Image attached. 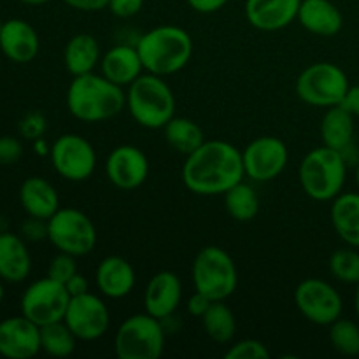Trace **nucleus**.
<instances>
[{"instance_id":"nucleus-31","label":"nucleus","mask_w":359,"mask_h":359,"mask_svg":"<svg viewBox=\"0 0 359 359\" xmlns=\"http://www.w3.org/2000/svg\"><path fill=\"white\" fill-rule=\"evenodd\" d=\"M77 340L65 321L41 326V349L51 358H69L76 351Z\"/></svg>"},{"instance_id":"nucleus-11","label":"nucleus","mask_w":359,"mask_h":359,"mask_svg":"<svg viewBox=\"0 0 359 359\" xmlns=\"http://www.w3.org/2000/svg\"><path fill=\"white\" fill-rule=\"evenodd\" d=\"M49 160L60 177L70 182H83L93 175L97 167V151L83 135L63 133L53 142Z\"/></svg>"},{"instance_id":"nucleus-1","label":"nucleus","mask_w":359,"mask_h":359,"mask_svg":"<svg viewBox=\"0 0 359 359\" xmlns=\"http://www.w3.org/2000/svg\"><path fill=\"white\" fill-rule=\"evenodd\" d=\"M244 177L242 151L226 140H205L182 165V182L195 195H224Z\"/></svg>"},{"instance_id":"nucleus-48","label":"nucleus","mask_w":359,"mask_h":359,"mask_svg":"<svg viewBox=\"0 0 359 359\" xmlns=\"http://www.w3.org/2000/svg\"><path fill=\"white\" fill-rule=\"evenodd\" d=\"M4 297H6V290H4V284L0 283V304H2Z\"/></svg>"},{"instance_id":"nucleus-27","label":"nucleus","mask_w":359,"mask_h":359,"mask_svg":"<svg viewBox=\"0 0 359 359\" xmlns=\"http://www.w3.org/2000/svg\"><path fill=\"white\" fill-rule=\"evenodd\" d=\"M332 224L351 248H359V193H340L332 200Z\"/></svg>"},{"instance_id":"nucleus-17","label":"nucleus","mask_w":359,"mask_h":359,"mask_svg":"<svg viewBox=\"0 0 359 359\" xmlns=\"http://www.w3.org/2000/svg\"><path fill=\"white\" fill-rule=\"evenodd\" d=\"M181 300L182 283L177 273L170 270H161L154 273L144 291V309L147 314L161 321L168 319L177 311Z\"/></svg>"},{"instance_id":"nucleus-46","label":"nucleus","mask_w":359,"mask_h":359,"mask_svg":"<svg viewBox=\"0 0 359 359\" xmlns=\"http://www.w3.org/2000/svg\"><path fill=\"white\" fill-rule=\"evenodd\" d=\"M20 2L27 4V6H42V4L51 2V0H20Z\"/></svg>"},{"instance_id":"nucleus-36","label":"nucleus","mask_w":359,"mask_h":359,"mask_svg":"<svg viewBox=\"0 0 359 359\" xmlns=\"http://www.w3.org/2000/svg\"><path fill=\"white\" fill-rule=\"evenodd\" d=\"M20 132L23 133V137H27V139H41L46 132L44 116L39 114V112H30V114H27L23 118V121L20 123Z\"/></svg>"},{"instance_id":"nucleus-33","label":"nucleus","mask_w":359,"mask_h":359,"mask_svg":"<svg viewBox=\"0 0 359 359\" xmlns=\"http://www.w3.org/2000/svg\"><path fill=\"white\" fill-rule=\"evenodd\" d=\"M330 273L346 284L359 283V252L356 249H339L330 256Z\"/></svg>"},{"instance_id":"nucleus-8","label":"nucleus","mask_w":359,"mask_h":359,"mask_svg":"<svg viewBox=\"0 0 359 359\" xmlns=\"http://www.w3.org/2000/svg\"><path fill=\"white\" fill-rule=\"evenodd\" d=\"M349 88L347 74L332 62L312 63L297 79V95L312 107L340 105Z\"/></svg>"},{"instance_id":"nucleus-24","label":"nucleus","mask_w":359,"mask_h":359,"mask_svg":"<svg viewBox=\"0 0 359 359\" xmlns=\"http://www.w3.org/2000/svg\"><path fill=\"white\" fill-rule=\"evenodd\" d=\"M32 272V258L27 244L18 235L0 233V279L6 283H23Z\"/></svg>"},{"instance_id":"nucleus-20","label":"nucleus","mask_w":359,"mask_h":359,"mask_svg":"<svg viewBox=\"0 0 359 359\" xmlns=\"http://www.w3.org/2000/svg\"><path fill=\"white\" fill-rule=\"evenodd\" d=\"M95 280L104 297L111 300L128 297L135 287V269L123 256H105L97 266Z\"/></svg>"},{"instance_id":"nucleus-5","label":"nucleus","mask_w":359,"mask_h":359,"mask_svg":"<svg viewBox=\"0 0 359 359\" xmlns=\"http://www.w3.org/2000/svg\"><path fill=\"white\" fill-rule=\"evenodd\" d=\"M347 165L346 156L328 146L309 151L298 167L302 189L316 202H332L346 184Z\"/></svg>"},{"instance_id":"nucleus-21","label":"nucleus","mask_w":359,"mask_h":359,"mask_svg":"<svg viewBox=\"0 0 359 359\" xmlns=\"http://www.w3.org/2000/svg\"><path fill=\"white\" fill-rule=\"evenodd\" d=\"M146 70L135 46L116 44L102 55L100 74L118 86L128 88Z\"/></svg>"},{"instance_id":"nucleus-13","label":"nucleus","mask_w":359,"mask_h":359,"mask_svg":"<svg viewBox=\"0 0 359 359\" xmlns=\"http://www.w3.org/2000/svg\"><path fill=\"white\" fill-rule=\"evenodd\" d=\"M244 170L251 181L269 182L279 177L287 167L290 151L287 146L273 135H262L251 140L242 151Z\"/></svg>"},{"instance_id":"nucleus-28","label":"nucleus","mask_w":359,"mask_h":359,"mask_svg":"<svg viewBox=\"0 0 359 359\" xmlns=\"http://www.w3.org/2000/svg\"><path fill=\"white\" fill-rule=\"evenodd\" d=\"M163 133L168 146L184 156L191 154L205 142L203 130L193 119L184 118V116H174L163 126Z\"/></svg>"},{"instance_id":"nucleus-4","label":"nucleus","mask_w":359,"mask_h":359,"mask_svg":"<svg viewBox=\"0 0 359 359\" xmlns=\"http://www.w3.org/2000/svg\"><path fill=\"white\" fill-rule=\"evenodd\" d=\"M126 109L140 126L160 130L175 116L174 91L165 77L140 74L126 90Z\"/></svg>"},{"instance_id":"nucleus-22","label":"nucleus","mask_w":359,"mask_h":359,"mask_svg":"<svg viewBox=\"0 0 359 359\" xmlns=\"http://www.w3.org/2000/svg\"><path fill=\"white\" fill-rule=\"evenodd\" d=\"M298 23L319 37H333L344 27V16L332 0H302Z\"/></svg>"},{"instance_id":"nucleus-50","label":"nucleus","mask_w":359,"mask_h":359,"mask_svg":"<svg viewBox=\"0 0 359 359\" xmlns=\"http://www.w3.org/2000/svg\"><path fill=\"white\" fill-rule=\"evenodd\" d=\"M2 25H4V21H2V20H0V30H2Z\"/></svg>"},{"instance_id":"nucleus-15","label":"nucleus","mask_w":359,"mask_h":359,"mask_svg":"<svg viewBox=\"0 0 359 359\" xmlns=\"http://www.w3.org/2000/svg\"><path fill=\"white\" fill-rule=\"evenodd\" d=\"M105 175L112 186L125 191L140 188L149 175L146 153L132 144L114 147L105 160Z\"/></svg>"},{"instance_id":"nucleus-35","label":"nucleus","mask_w":359,"mask_h":359,"mask_svg":"<svg viewBox=\"0 0 359 359\" xmlns=\"http://www.w3.org/2000/svg\"><path fill=\"white\" fill-rule=\"evenodd\" d=\"M76 273H77L76 256L58 251V255L53 256L51 262H49L48 277L58 280V283L65 284L67 280H69L72 276H76Z\"/></svg>"},{"instance_id":"nucleus-47","label":"nucleus","mask_w":359,"mask_h":359,"mask_svg":"<svg viewBox=\"0 0 359 359\" xmlns=\"http://www.w3.org/2000/svg\"><path fill=\"white\" fill-rule=\"evenodd\" d=\"M354 309H356V314L359 318V283L356 284V297H354Z\"/></svg>"},{"instance_id":"nucleus-40","label":"nucleus","mask_w":359,"mask_h":359,"mask_svg":"<svg viewBox=\"0 0 359 359\" xmlns=\"http://www.w3.org/2000/svg\"><path fill=\"white\" fill-rule=\"evenodd\" d=\"M210 304H212V300H210L209 297H205V294L200 293V291H195V293L189 297L188 304H186V309H188L189 316L202 319V316L205 314L207 309L210 307Z\"/></svg>"},{"instance_id":"nucleus-25","label":"nucleus","mask_w":359,"mask_h":359,"mask_svg":"<svg viewBox=\"0 0 359 359\" xmlns=\"http://www.w3.org/2000/svg\"><path fill=\"white\" fill-rule=\"evenodd\" d=\"M319 132H321L323 146L346 153L353 147L354 116L344 105L328 107V111L323 116Z\"/></svg>"},{"instance_id":"nucleus-2","label":"nucleus","mask_w":359,"mask_h":359,"mask_svg":"<svg viewBox=\"0 0 359 359\" xmlns=\"http://www.w3.org/2000/svg\"><path fill=\"white\" fill-rule=\"evenodd\" d=\"M67 107L79 121H107L126 107L125 88L114 84L102 74L76 76L67 90Z\"/></svg>"},{"instance_id":"nucleus-41","label":"nucleus","mask_w":359,"mask_h":359,"mask_svg":"<svg viewBox=\"0 0 359 359\" xmlns=\"http://www.w3.org/2000/svg\"><path fill=\"white\" fill-rule=\"evenodd\" d=\"M186 2H188V6L191 7L195 13L212 14L223 9L228 4V0H186Z\"/></svg>"},{"instance_id":"nucleus-43","label":"nucleus","mask_w":359,"mask_h":359,"mask_svg":"<svg viewBox=\"0 0 359 359\" xmlns=\"http://www.w3.org/2000/svg\"><path fill=\"white\" fill-rule=\"evenodd\" d=\"M67 291L70 293V297H79V294H84L90 291V284H88V279L83 276V273L77 272L76 276L70 277L65 283Z\"/></svg>"},{"instance_id":"nucleus-12","label":"nucleus","mask_w":359,"mask_h":359,"mask_svg":"<svg viewBox=\"0 0 359 359\" xmlns=\"http://www.w3.org/2000/svg\"><path fill=\"white\" fill-rule=\"evenodd\" d=\"M294 304L309 323L330 326L342 318L344 302L339 291L323 279H305L294 290Z\"/></svg>"},{"instance_id":"nucleus-9","label":"nucleus","mask_w":359,"mask_h":359,"mask_svg":"<svg viewBox=\"0 0 359 359\" xmlns=\"http://www.w3.org/2000/svg\"><path fill=\"white\" fill-rule=\"evenodd\" d=\"M48 241L60 252L81 258L90 255L97 245V226L83 210L60 207L48 219Z\"/></svg>"},{"instance_id":"nucleus-42","label":"nucleus","mask_w":359,"mask_h":359,"mask_svg":"<svg viewBox=\"0 0 359 359\" xmlns=\"http://www.w3.org/2000/svg\"><path fill=\"white\" fill-rule=\"evenodd\" d=\"M69 7L84 13H95V11L107 9L109 0H63Z\"/></svg>"},{"instance_id":"nucleus-16","label":"nucleus","mask_w":359,"mask_h":359,"mask_svg":"<svg viewBox=\"0 0 359 359\" xmlns=\"http://www.w3.org/2000/svg\"><path fill=\"white\" fill-rule=\"evenodd\" d=\"M41 351V326L34 321L21 314L0 323V356L30 359Z\"/></svg>"},{"instance_id":"nucleus-14","label":"nucleus","mask_w":359,"mask_h":359,"mask_svg":"<svg viewBox=\"0 0 359 359\" xmlns=\"http://www.w3.org/2000/svg\"><path fill=\"white\" fill-rule=\"evenodd\" d=\"M63 321L67 323L74 335L83 342H93L102 339L111 326V311L100 297L84 293L70 298L69 309Z\"/></svg>"},{"instance_id":"nucleus-29","label":"nucleus","mask_w":359,"mask_h":359,"mask_svg":"<svg viewBox=\"0 0 359 359\" xmlns=\"http://www.w3.org/2000/svg\"><path fill=\"white\" fill-rule=\"evenodd\" d=\"M203 332L216 344H230L237 333V318L223 302H212L202 316Z\"/></svg>"},{"instance_id":"nucleus-37","label":"nucleus","mask_w":359,"mask_h":359,"mask_svg":"<svg viewBox=\"0 0 359 359\" xmlns=\"http://www.w3.org/2000/svg\"><path fill=\"white\" fill-rule=\"evenodd\" d=\"M23 156V146L14 137H0V165H14Z\"/></svg>"},{"instance_id":"nucleus-23","label":"nucleus","mask_w":359,"mask_h":359,"mask_svg":"<svg viewBox=\"0 0 359 359\" xmlns=\"http://www.w3.org/2000/svg\"><path fill=\"white\" fill-rule=\"evenodd\" d=\"M20 202L30 217L48 221L60 209V196L55 186L46 179L28 177L20 188Z\"/></svg>"},{"instance_id":"nucleus-38","label":"nucleus","mask_w":359,"mask_h":359,"mask_svg":"<svg viewBox=\"0 0 359 359\" xmlns=\"http://www.w3.org/2000/svg\"><path fill=\"white\" fill-rule=\"evenodd\" d=\"M144 7V0H109L107 9L114 14L116 18H132L139 14Z\"/></svg>"},{"instance_id":"nucleus-3","label":"nucleus","mask_w":359,"mask_h":359,"mask_svg":"<svg viewBox=\"0 0 359 359\" xmlns=\"http://www.w3.org/2000/svg\"><path fill=\"white\" fill-rule=\"evenodd\" d=\"M135 48L146 72L167 77L188 65L195 44L184 28L160 25L140 35Z\"/></svg>"},{"instance_id":"nucleus-34","label":"nucleus","mask_w":359,"mask_h":359,"mask_svg":"<svg viewBox=\"0 0 359 359\" xmlns=\"http://www.w3.org/2000/svg\"><path fill=\"white\" fill-rule=\"evenodd\" d=\"M226 359H270V351L262 340L244 339L241 342L231 344L230 349L224 353Z\"/></svg>"},{"instance_id":"nucleus-45","label":"nucleus","mask_w":359,"mask_h":359,"mask_svg":"<svg viewBox=\"0 0 359 359\" xmlns=\"http://www.w3.org/2000/svg\"><path fill=\"white\" fill-rule=\"evenodd\" d=\"M35 147H37L39 154H49V149H51V147L46 146V142L42 140V137H41V139L35 140Z\"/></svg>"},{"instance_id":"nucleus-32","label":"nucleus","mask_w":359,"mask_h":359,"mask_svg":"<svg viewBox=\"0 0 359 359\" xmlns=\"http://www.w3.org/2000/svg\"><path fill=\"white\" fill-rule=\"evenodd\" d=\"M330 344L344 356H359V325L351 319L339 318L328 326Z\"/></svg>"},{"instance_id":"nucleus-39","label":"nucleus","mask_w":359,"mask_h":359,"mask_svg":"<svg viewBox=\"0 0 359 359\" xmlns=\"http://www.w3.org/2000/svg\"><path fill=\"white\" fill-rule=\"evenodd\" d=\"M21 230L28 241H42V238H48V221L30 217L28 221H25Z\"/></svg>"},{"instance_id":"nucleus-26","label":"nucleus","mask_w":359,"mask_h":359,"mask_svg":"<svg viewBox=\"0 0 359 359\" xmlns=\"http://www.w3.org/2000/svg\"><path fill=\"white\" fill-rule=\"evenodd\" d=\"M100 44H98V41L93 35L86 34V32L70 37V41L65 46V51H63L65 69L74 77L93 72L95 67L100 63Z\"/></svg>"},{"instance_id":"nucleus-10","label":"nucleus","mask_w":359,"mask_h":359,"mask_svg":"<svg viewBox=\"0 0 359 359\" xmlns=\"http://www.w3.org/2000/svg\"><path fill=\"white\" fill-rule=\"evenodd\" d=\"M70 293L65 284L46 276L32 283L21 297V314L37 326L51 325L65 319L70 304Z\"/></svg>"},{"instance_id":"nucleus-49","label":"nucleus","mask_w":359,"mask_h":359,"mask_svg":"<svg viewBox=\"0 0 359 359\" xmlns=\"http://www.w3.org/2000/svg\"><path fill=\"white\" fill-rule=\"evenodd\" d=\"M356 182H358V186H359V160H358V163H356Z\"/></svg>"},{"instance_id":"nucleus-18","label":"nucleus","mask_w":359,"mask_h":359,"mask_svg":"<svg viewBox=\"0 0 359 359\" xmlns=\"http://www.w3.org/2000/svg\"><path fill=\"white\" fill-rule=\"evenodd\" d=\"M302 0H245V20L262 32H277L298 18Z\"/></svg>"},{"instance_id":"nucleus-6","label":"nucleus","mask_w":359,"mask_h":359,"mask_svg":"<svg viewBox=\"0 0 359 359\" xmlns=\"http://www.w3.org/2000/svg\"><path fill=\"white\" fill-rule=\"evenodd\" d=\"M195 291H200L212 302H223L235 293L238 286V272L233 258L217 245H207L191 266Z\"/></svg>"},{"instance_id":"nucleus-19","label":"nucleus","mask_w":359,"mask_h":359,"mask_svg":"<svg viewBox=\"0 0 359 359\" xmlns=\"http://www.w3.org/2000/svg\"><path fill=\"white\" fill-rule=\"evenodd\" d=\"M41 41L28 21L13 18L4 21L0 30V51L14 63H28L37 56Z\"/></svg>"},{"instance_id":"nucleus-7","label":"nucleus","mask_w":359,"mask_h":359,"mask_svg":"<svg viewBox=\"0 0 359 359\" xmlns=\"http://www.w3.org/2000/svg\"><path fill=\"white\" fill-rule=\"evenodd\" d=\"M165 337L161 319L147 312L133 314L116 332V356L119 359H158L165 351Z\"/></svg>"},{"instance_id":"nucleus-30","label":"nucleus","mask_w":359,"mask_h":359,"mask_svg":"<svg viewBox=\"0 0 359 359\" xmlns=\"http://www.w3.org/2000/svg\"><path fill=\"white\" fill-rule=\"evenodd\" d=\"M224 207L231 219L238 223H249L259 212V196L248 182H238L224 193Z\"/></svg>"},{"instance_id":"nucleus-44","label":"nucleus","mask_w":359,"mask_h":359,"mask_svg":"<svg viewBox=\"0 0 359 359\" xmlns=\"http://www.w3.org/2000/svg\"><path fill=\"white\" fill-rule=\"evenodd\" d=\"M340 105H344L354 118H359V84L358 86H351L349 90H347L346 97H344L342 104Z\"/></svg>"}]
</instances>
